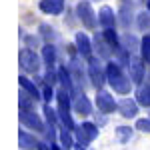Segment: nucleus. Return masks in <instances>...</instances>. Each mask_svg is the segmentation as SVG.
Wrapping results in <instances>:
<instances>
[{"label": "nucleus", "instance_id": "1", "mask_svg": "<svg viewBox=\"0 0 150 150\" xmlns=\"http://www.w3.org/2000/svg\"><path fill=\"white\" fill-rule=\"evenodd\" d=\"M106 80L112 86V90L118 94H128L132 88V78H128L122 72V66L118 62H108L106 64Z\"/></svg>", "mask_w": 150, "mask_h": 150}, {"label": "nucleus", "instance_id": "2", "mask_svg": "<svg viewBox=\"0 0 150 150\" xmlns=\"http://www.w3.org/2000/svg\"><path fill=\"white\" fill-rule=\"evenodd\" d=\"M56 100H58V116H60V120H62V124L64 128H68V130H76L74 126V120H72V116H70V92L68 90H58L56 92Z\"/></svg>", "mask_w": 150, "mask_h": 150}, {"label": "nucleus", "instance_id": "3", "mask_svg": "<svg viewBox=\"0 0 150 150\" xmlns=\"http://www.w3.org/2000/svg\"><path fill=\"white\" fill-rule=\"evenodd\" d=\"M76 14H78V20L84 24V28H88V30H94V28H96V24H98V16L94 14L92 4H90L88 0L78 2V6H76Z\"/></svg>", "mask_w": 150, "mask_h": 150}, {"label": "nucleus", "instance_id": "4", "mask_svg": "<svg viewBox=\"0 0 150 150\" xmlns=\"http://www.w3.org/2000/svg\"><path fill=\"white\" fill-rule=\"evenodd\" d=\"M88 76H90V82H92L94 88H102L104 82H106V70L100 66V60L98 58L90 56L88 58Z\"/></svg>", "mask_w": 150, "mask_h": 150}, {"label": "nucleus", "instance_id": "5", "mask_svg": "<svg viewBox=\"0 0 150 150\" xmlns=\"http://www.w3.org/2000/svg\"><path fill=\"white\" fill-rule=\"evenodd\" d=\"M20 68L24 72H28V74H36L40 70V60H38L34 50H30V48L20 50Z\"/></svg>", "mask_w": 150, "mask_h": 150}, {"label": "nucleus", "instance_id": "6", "mask_svg": "<svg viewBox=\"0 0 150 150\" xmlns=\"http://www.w3.org/2000/svg\"><path fill=\"white\" fill-rule=\"evenodd\" d=\"M20 122L26 128H32L36 132H46L44 122L40 120V116H36L34 110H20Z\"/></svg>", "mask_w": 150, "mask_h": 150}, {"label": "nucleus", "instance_id": "7", "mask_svg": "<svg viewBox=\"0 0 150 150\" xmlns=\"http://www.w3.org/2000/svg\"><path fill=\"white\" fill-rule=\"evenodd\" d=\"M96 136H98V128L94 126L92 122H82L80 126L76 128V140L82 142L84 146H86L88 142H92Z\"/></svg>", "mask_w": 150, "mask_h": 150}, {"label": "nucleus", "instance_id": "8", "mask_svg": "<svg viewBox=\"0 0 150 150\" xmlns=\"http://www.w3.org/2000/svg\"><path fill=\"white\" fill-rule=\"evenodd\" d=\"M144 62H146L144 58L130 56V64H128V68H130V78H132L134 84H142V80H144V72H146Z\"/></svg>", "mask_w": 150, "mask_h": 150}, {"label": "nucleus", "instance_id": "9", "mask_svg": "<svg viewBox=\"0 0 150 150\" xmlns=\"http://www.w3.org/2000/svg\"><path fill=\"white\" fill-rule=\"evenodd\" d=\"M96 106H98V110L104 112V114H110V112H114L116 108H118V104L114 102L112 94L104 92V90H98L96 92Z\"/></svg>", "mask_w": 150, "mask_h": 150}, {"label": "nucleus", "instance_id": "10", "mask_svg": "<svg viewBox=\"0 0 150 150\" xmlns=\"http://www.w3.org/2000/svg\"><path fill=\"white\" fill-rule=\"evenodd\" d=\"M76 48H78V54H80L82 58H88L92 56V48H94V44L90 42V38L84 34V32H78L76 34Z\"/></svg>", "mask_w": 150, "mask_h": 150}, {"label": "nucleus", "instance_id": "11", "mask_svg": "<svg viewBox=\"0 0 150 150\" xmlns=\"http://www.w3.org/2000/svg\"><path fill=\"white\" fill-rule=\"evenodd\" d=\"M118 112L124 118H134V116L138 114V102L132 100V98H122L118 102Z\"/></svg>", "mask_w": 150, "mask_h": 150}, {"label": "nucleus", "instance_id": "12", "mask_svg": "<svg viewBox=\"0 0 150 150\" xmlns=\"http://www.w3.org/2000/svg\"><path fill=\"white\" fill-rule=\"evenodd\" d=\"M38 8L44 14L56 16V14H62V10H64V0H40Z\"/></svg>", "mask_w": 150, "mask_h": 150}, {"label": "nucleus", "instance_id": "13", "mask_svg": "<svg viewBox=\"0 0 150 150\" xmlns=\"http://www.w3.org/2000/svg\"><path fill=\"white\" fill-rule=\"evenodd\" d=\"M70 74H72V78H74V84L76 86H84V68H82V62L78 56L70 58Z\"/></svg>", "mask_w": 150, "mask_h": 150}, {"label": "nucleus", "instance_id": "14", "mask_svg": "<svg viewBox=\"0 0 150 150\" xmlns=\"http://www.w3.org/2000/svg\"><path fill=\"white\" fill-rule=\"evenodd\" d=\"M92 44H94V48H96V52H98V56H100V58L108 60V58L112 56V50H114V48L106 42V38H104L102 34H96V36H94V42H92Z\"/></svg>", "mask_w": 150, "mask_h": 150}, {"label": "nucleus", "instance_id": "15", "mask_svg": "<svg viewBox=\"0 0 150 150\" xmlns=\"http://www.w3.org/2000/svg\"><path fill=\"white\" fill-rule=\"evenodd\" d=\"M74 110L78 112V114H82V116H88L90 112H92V104H90V100L86 98V94H76L74 96Z\"/></svg>", "mask_w": 150, "mask_h": 150}, {"label": "nucleus", "instance_id": "16", "mask_svg": "<svg viewBox=\"0 0 150 150\" xmlns=\"http://www.w3.org/2000/svg\"><path fill=\"white\" fill-rule=\"evenodd\" d=\"M98 22H100L102 28H114L116 16H114V12H112L110 6H102L100 8V12H98Z\"/></svg>", "mask_w": 150, "mask_h": 150}, {"label": "nucleus", "instance_id": "17", "mask_svg": "<svg viewBox=\"0 0 150 150\" xmlns=\"http://www.w3.org/2000/svg\"><path fill=\"white\" fill-rule=\"evenodd\" d=\"M58 82H60L62 88L68 90L70 94L76 92V88H74V78H72V74H70L68 68H58Z\"/></svg>", "mask_w": 150, "mask_h": 150}, {"label": "nucleus", "instance_id": "18", "mask_svg": "<svg viewBox=\"0 0 150 150\" xmlns=\"http://www.w3.org/2000/svg\"><path fill=\"white\" fill-rule=\"evenodd\" d=\"M118 20H120V26L122 28H128L130 22H132V8H130V4L124 2L122 6H120V10H118Z\"/></svg>", "mask_w": 150, "mask_h": 150}, {"label": "nucleus", "instance_id": "19", "mask_svg": "<svg viewBox=\"0 0 150 150\" xmlns=\"http://www.w3.org/2000/svg\"><path fill=\"white\" fill-rule=\"evenodd\" d=\"M38 144L40 142H36V138L32 134H28L26 130H20V148L24 150H38Z\"/></svg>", "mask_w": 150, "mask_h": 150}, {"label": "nucleus", "instance_id": "20", "mask_svg": "<svg viewBox=\"0 0 150 150\" xmlns=\"http://www.w3.org/2000/svg\"><path fill=\"white\" fill-rule=\"evenodd\" d=\"M42 58H44V64H46L48 68L54 66V62H56V48L52 46L50 42L42 46Z\"/></svg>", "mask_w": 150, "mask_h": 150}, {"label": "nucleus", "instance_id": "21", "mask_svg": "<svg viewBox=\"0 0 150 150\" xmlns=\"http://www.w3.org/2000/svg\"><path fill=\"white\" fill-rule=\"evenodd\" d=\"M136 102H138L140 106H146V108L150 106V84L148 82L136 90Z\"/></svg>", "mask_w": 150, "mask_h": 150}, {"label": "nucleus", "instance_id": "22", "mask_svg": "<svg viewBox=\"0 0 150 150\" xmlns=\"http://www.w3.org/2000/svg\"><path fill=\"white\" fill-rule=\"evenodd\" d=\"M102 36L106 38V42H108L110 46L114 48V50H116V48H120V46H122V42L118 40V36H116V30H114V28H104Z\"/></svg>", "mask_w": 150, "mask_h": 150}, {"label": "nucleus", "instance_id": "23", "mask_svg": "<svg viewBox=\"0 0 150 150\" xmlns=\"http://www.w3.org/2000/svg\"><path fill=\"white\" fill-rule=\"evenodd\" d=\"M20 86H22V90H26L28 94H32L36 100L40 98V92H38V88H36V84L32 80H28L26 76H20Z\"/></svg>", "mask_w": 150, "mask_h": 150}, {"label": "nucleus", "instance_id": "24", "mask_svg": "<svg viewBox=\"0 0 150 150\" xmlns=\"http://www.w3.org/2000/svg\"><path fill=\"white\" fill-rule=\"evenodd\" d=\"M116 138H118V142H120V144H126L128 140L132 138V128L118 126V128H116Z\"/></svg>", "mask_w": 150, "mask_h": 150}, {"label": "nucleus", "instance_id": "25", "mask_svg": "<svg viewBox=\"0 0 150 150\" xmlns=\"http://www.w3.org/2000/svg\"><path fill=\"white\" fill-rule=\"evenodd\" d=\"M32 100H36V98L24 90V92L20 94V110H34V102H32Z\"/></svg>", "mask_w": 150, "mask_h": 150}, {"label": "nucleus", "instance_id": "26", "mask_svg": "<svg viewBox=\"0 0 150 150\" xmlns=\"http://www.w3.org/2000/svg\"><path fill=\"white\" fill-rule=\"evenodd\" d=\"M136 24H138L140 30H148L150 28V10L140 12L138 16H136Z\"/></svg>", "mask_w": 150, "mask_h": 150}, {"label": "nucleus", "instance_id": "27", "mask_svg": "<svg viewBox=\"0 0 150 150\" xmlns=\"http://www.w3.org/2000/svg\"><path fill=\"white\" fill-rule=\"evenodd\" d=\"M140 52H142V58L150 62V32L140 40Z\"/></svg>", "mask_w": 150, "mask_h": 150}, {"label": "nucleus", "instance_id": "28", "mask_svg": "<svg viewBox=\"0 0 150 150\" xmlns=\"http://www.w3.org/2000/svg\"><path fill=\"white\" fill-rule=\"evenodd\" d=\"M60 142H62V146L66 150H70L74 146V140H72V134H70L68 128H64V130H60Z\"/></svg>", "mask_w": 150, "mask_h": 150}, {"label": "nucleus", "instance_id": "29", "mask_svg": "<svg viewBox=\"0 0 150 150\" xmlns=\"http://www.w3.org/2000/svg\"><path fill=\"white\" fill-rule=\"evenodd\" d=\"M44 116H46L48 126H54V124H56V120L60 118L56 110H52V106H50V104H46V106H44Z\"/></svg>", "mask_w": 150, "mask_h": 150}, {"label": "nucleus", "instance_id": "30", "mask_svg": "<svg viewBox=\"0 0 150 150\" xmlns=\"http://www.w3.org/2000/svg\"><path fill=\"white\" fill-rule=\"evenodd\" d=\"M38 30H40V36H42V38H44V40H48V42H50V40H54V28H52V26H48V24H40V28H38Z\"/></svg>", "mask_w": 150, "mask_h": 150}, {"label": "nucleus", "instance_id": "31", "mask_svg": "<svg viewBox=\"0 0 150 150\" xmlns=\"http://www.w3.org/2000/svg\"><path fill=\"white\" fill-rule=\"evenodd\" d=\"M136 44H138V42H136V38H134V36H130V34L122 36V46L126 48L128 52H134V50H136Z\"/></svg>", "mask_w": 150, "mask_h": 150}, {"label": "nucleus", "instance_id": "32", "mask_svg": "<svg viewBox=\"0 0 150 150\" xmlns=\"http://www.w3.org/2000/svg\"><path fill=\"white\" fill-rule=\"evenodd\" d=\"M136 128L140 132H150V118H138L136 120Z\"/></svg>", "mask_w": 150, "mask_h": 150}, {"label": "nucleus", "instance_id": "33", "mask_svg": "<svg viewBox=\"0 0 150 150\" xmlns=\"http://www.w3.org/2000/svg\"><path fill=\"white\" fill-rule=\"evenodd\" d=\"M56 80H58V74H54V72H52V68H48V72L44 74V84L52 86V84H54Z\"/></svg>", "mask_w": 150, "mask_h": 150}, {"label": "nucleus", "instance_id": "34", "mask_svg": "<svg viewBox=\"0 0 150 150\" xmlns=\"http://www.w3.org/2000/svg\"><path fill=\"white\" fill-rule=\"evenodd\" d=\"M52 96H54V90H52V86H48V84H44V90H42V98L46 100V104L52 100Z\"/></svg>", "mask_w": 150, "mask_h": 150}, {"label": "nucleus", "instance_id": "35", "mask_svg": "<svg viewBox=\"0 0 150 150\" xmlns=\"http://www.w3.org/2000/svg\"><path fill=\"white\" fill-rule=\"evenodd\" d=\"M44 134H46L48 140H52V142H54V138H56V130H54V126H48V130L44 132Z\"/></svg>", "mask_w": 150, "mask_h": 150}, {"label": "nucleus", "instance_id": "36", "mask_svg": "<svg viewBox=\"0 0 150 150\" xmlns=\"http://www.w3.org/2000/svg\"><path fill=\"white\" fill-rule=\"evenodd\" d=\"M24 40H26V42H28L30 46H34V44H38V40H36V38H30V36H24Z\"/></svg>", "mask_w": 150, "mask_h": 150}, {"label": "nucleus", "instance_id": "37", "mask_svg": "<svg viewBox=\"0 0 150 150\" xmlns=\"http://www.w3.org/2000/svg\"><path fill=\"white\" fill-rule=\"evenodd\" d=\"M38 150H52V148H50V144H46V142H40L38 144Z\"/></svg>", "mask_w": 150, "mask_h": 150}, {"label": "nucleus", "instance_id": "38", "mask_svg": "<svg viewBox=\"0 0 150 150\" xmlns=\"http://www.w3.org/2000/svg\"><path fill=\"white\" fill-rule=\"evenodd\" d=\"M74 148H76V150H86L84 146H82V142H78V144H74Z\"/></svg>", "mask_w": 150, "mask_h": 150}, {"label": "nucleus", "instance_id": "39", "mask_svg": "<svg viewBox=\"0 0 150 150\" xmlns=\"http://www.w3.org/2000/svg\"><path fill=\"white\" fill-rule=\"evenodd\" d=\"M146 6H148V10H150V0H148V2H146Z\"/></svg>", "mask_w": 150, "mask_h": 150}, {"label": "nucleus", "instance_id": "40", "mask_svg": "<svg viewBox=\"0 0 150 150\" xmlns=\"http://www.w3.org/2000/svg\"><path fill=\"white\" fill-rule=\"evenodd\" d=\"M142 2H148V0H142Z\"/></svg>", "mask_w": 150, "mask_h": 150}]
</instances>
